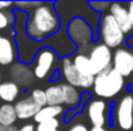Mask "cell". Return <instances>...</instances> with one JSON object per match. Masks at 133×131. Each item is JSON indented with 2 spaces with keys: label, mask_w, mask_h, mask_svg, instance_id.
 I'll return each instance as SVG.
<instances>
[{
  "label": "cell",
  "mask_w": 133,
  "mask_h": 131,
  "mask_svg": "<svg viewBox=\"0 0 133 131\" xmlns=\"http://www.w3.org/2000/svg\"><path fill=\"white\" fill-rule=\"evenodd\" d=\"M62 28L61 17L53 1H43L40 6L29 13L26 32L30 39L42 44Z\"/></svg>",
  "instance_id": "6da1fadb"
},
{
  "label": "cell",
  "mask_w": 133,
  "mask_h": 131,
  "mask_svg": "<svg viewBox=\"0 0 133 131\" xmlns=\"http://www.w3.org/2000/svg\"><path fill=\"white\" fill-rule=\"evenodd\" d=\"M14 12H16V18H17L16 25H14V31H16L14 41L17 45L18 62L31 66L35 60L38 51L43 48V45L34 41L32 39H30L27 32H26L29 13L22 12V10H17V9H14Z\"/></svg>",
  "instance_id": "7a4b0ae2"
},
{
  "label": "cell",
  "mask_w": 133,
  "mask_h": 131,
  "mask_svg": "<svg viewBox=\"0 0 133 131\" xmlns=\"http://www.w3.org/2000/svg\"><path fill=\"white\" fill-rule=\"evenodd\" d=\"M125 87V79L114 68L105 71L94 77L92 94L98 99H112L119 95Z\"/></svg>",
  "instance_id": "3957f363"
},
{
  "label": "cell",
  "mask_w": 133,
  "mask_h": 131,
  "mask_svg": "<svg viewBox=\"0 0 133 131\" xmlns=\"http://www.w3.org/2000/svg\"><path fill=\"white\" fill-rule=\"evenodd\" d=\"M98 39L110 49H119L125 43V34L115 21V18L110 14H102L98 23Z\"/></svg>",
  "instance_id": "277c9868"
},
{
  "label": "cell",
  "mask_w": 133,
  "mask_h": 131,
  "mask_svg": "<svg viewBox=\"0 0 133 131\" xmlns=\"http://www.w3.org/2000/svg\"><path fill=\"white\" fill-rule=\"evenodd\" d=\"M59 60H61V58L53 49L43 46L38 51L35 60L31 64L32 70H34L35 79L40 80V81L50 80V77L54 75V72L58 71L57 68H59Z\"/></svg>",
  "instance_id": "5b68a950"
},
{
  "label": "cell",
  "mask_w": 133,
  "mask_h": 131,
  "mask_svg": "<svg viewBox=\"0 0 133 131\" xmlns=\"http://www.w3.org/2000/svg\"><path fill=\"white\" fill-rule=\"evenodd\" d=\"M59 73L61 79L63 82L76 87V89H83V90H89L93 87L94 84V76H83L79 73V71L74 66L72 57H65L59 60Z\"/></svg>",
  "instance_id": "8992f818"
},
{
  "label": "cell",
  "mask_w": 133,
  "mask_h": 131,
  "mask_svg": "<svg viewBox=\"0 0 133 131\" xmlns=\"http://www.w3.org/2000/svg\"><path fill=\"white\" fill-rule=\"evenodd\" d=\"M66 31L71 41L78 45V48L89 46L96 41V35L92 26L84 18L75 17L66 25Z\"/></svg>",
  "instance_id": "52a82bcc"
},
{
  "label": "cell",
  "mask_w": 133,
  "mask_h": 131,
  "mask_svg": "<svg viewBox=\"0 0 133 131\" xmlns=\"http://www.w3.org/2000/svg\"><path fill=\"white\" fill-rule=\"evenodd\" d=\"M111 122L122 131L133 129V94H125L111 109Z\"/></svg>",
  "instance_id": "ba28073f"
},
{
  "label": "cell",
  "mask_w": 133,
  "mask_h": 131,
  "mask_svg": "<svg viewBox=\"0 0 133 131\" xmlns=\"http://www.w3.org/2000/svg\"><path fill=\"white\" fill-rule=\"evenodd\" d=\"M88 57L94 76L112 68L114 51H112V49H110L105 44L93 43L88 53Z\"/></svg>",
  "instance_id": "9c48e42d"
},
{
  "label": "cell",
  "mask_w": 133,
  "mask_h": 131,
  "mask_svg": "<svg viewBox=\"0 0 133 131\" xmlns=\"http://www.w3.org/2000/svg\"><path fill=\"white\" fill-rule=\"evenodd\" d=\"M84 113L87 114L89 124L96 127H105L109 122H111V111L109 103L103 99L92 98L87 104Z\"/></svg>",
  "instance_id": "30bf717a"
},
{
  "label": "cell",
  "mask_w": 133,
  "mask_h": 131,
  "mask_svg": "<svg viewBox=\"0 0 133 131\" xmlns=\"http://www.w3.org/2000/svg\"><path fill=\"white\" fill-rule=\"evenodd\" d=\"M42 45L53 49L61 59L65 57H72L78 53V45L71 41L65 26H62V28L58 34L46 39L44 43H42Z\"/></svg>",
  "instance_id": "8fae6325"
},
{
  "label": "cell",
  "mask_w": 133,
  "mask_h": 131,
  "mask_svg": "<svg viewBox=\"0 0 133 131\" xmlns=\"http://www.w3.org/2000/svg\"><path fill=\"white\" fill-rule=\"evenodd\" d=\"M112 68L124 79L133 75V50L129 48H119L114 50Z\"/></svg>",
  "instance_id": "7c38bea8"
},
{
  "label": "cell",
  "mask_w": 133,
  "mask_h": 131,
  "mask_svg": "<svg viewBox=\"0 0 133 131\" xmlns=\"http://www.w3.org/2000/svg\"><path fill=\"white\" fill-rule=\"evenodd\" d=\"M8 72H9L10 81L16 82L18 86L23 87V89L30 87L36 80L32 67L29 64H23L21 62H16L14 64H12Z\"/></svg>",
  "instance_id": "4fadbf2b"
},
{
  "label": "cell",
  "mask_w": 133,
  "mask_h": 131,
  "mask_svg": "<svg viewBox=\"0 0 133 131\" xmlns=\"http://www.w3.org/2000/svg\"><path fill=\"white\" fill-rule=\"evenodd\" d=\"M109 13L115 18V21L118 22V25L120 26V28L123 30V32L125 35H128V36L132 35L133 22L131 19V17H129V13H128L127 3H120V1L111 3Z\"/></svg>",
  "instance_id": "5bb4252c"
},
{
  "label": "cell",
  "mask_w": 133,
  "mask_h": 131,
  "mask_svg": "<svg viewBox=\"0 0 133 131\" xmlns=\"http://www.w3.org/2000/svg\"><path fill=\"white\" fill-rule=\"evenodd\" d=\"M16 62H18V53L14 39L0 34V66H12Z\"/></svg>",
  "instance_id": "9a60e30c"
},
{
  "label": "cell",
  "mask_w": 133,
  "mask_h": 131,
  "mask_svg": "<svg viewBox=\"0 0 133 131\" xmlns=\"http://www.w3.org/2000/svg\"><path fill=\"white\" fill-rule=\"evenodd\" d=\"M16 112H17V117L19 121H29V120H34L35 116L39 113V111L42 109L32 99L31 96H26L19 99L16 104H14Z\"/></svg>",
  "instance_id": "2e32d148"
},
{
  "label": "cell",
  "mask_w": 133,
  "mask_h": 131,
  "mask_svg": "<svg viewBox=\"0 0 133 131\" xmlns=\"http://www.w3.org/2000/svg\"><path fill=\"white\" fill-rule=\"evenodd\" d=\"M61 85H62L63 96H65V108L66 109H78L82 103L83 93L79 89L71 86L63 81H61Z\"/></svg>",
  "instance_id": "e0dca14e"
},
{
  "label": "cell",
  "mask_w": 133,
  "mask_h": 131,
  "mask_svg": "<svg viewBox=\"0 0 133 131\" xmlns=\"http://www.w3.org/2000/svg\"><path fill=\"white\" fill-rule=\"evenodd\" d=\"M21 94V86H18L13 81H3L0 85V100L3 103L8 104H16L18 100V96Z\"/></svg>",
  "instance_id": "ac0fdd59"
},
{
  "label": "cell",
  "mask_w": 133,
  "mask_h": 131,
  "mask_svg": "<svg viewBox=\"0 0 133 131\" xmlns=\"http://www.w3.org/2000/svg\"><path fill=\"white\" fill-rule=\"evenodd\" d=\"M65 113H66V108L62 107V105H46L39 111V113L34 118V122L39 125V124L45 122V121L58 118L59 116H62Z\"/></svg>",
  "instance_id": "d6986e66"
},
{
  "label": "cell",
  "mask_w": 133,
  "mask_h": 131,
  "mask_svg": "<svg viewBox=\"0 0 133 131\" xmlns=\"http://www.w3.org/2000/svg\"><path fill=\"white\" fill-rule=\"evenodd\" d=\"M46 99H48V105H62L65 107V96H63V90L61 81L56 84H50L45 89Z\"/></svg>",
  "instance_id": "ffe728a7"
},
{
  "label": "cell",
  "mask_w": 133,
  "mask_h": 131,
  "mask_svg": "<svg viewBox=\"0 0 133 131\" xmlns=\"http://www.w3.org/2000/svg\"><path fill=\"white\" fill-rule=\"evenodd\" d=\"M16 12L14 9L8 10H0V32H10V35L14 37V25H16Z\"/></svg>",
  "instance_id": "44dd1931"
},
{
  "label": "cell",
  "mask_w": 133,
  "mask_h": 131,
  "mask_svg": "<svg viewBox=\"0 0 133 131\" xmlns=\"http://www.w3.org/2000/svg\"><path fill=\"white\" fill-rule=\"evenodd\" d=\"M18 117L14 108V104L1 103L0 104V125L4 126H13L16 125Z\"/></svg>",
  "instance_id": "7402d4cb"
},
{
  "label": "cell",
  "mask_w": 133,
  "mask_h": 131,
  "mask_svg": "<svg viewBox=\"0 0 133 131\" xmlns=\"http://www.w3.org/2000/svg\"><path fill=\"white\" fill-rule=\"evenodd\" d=\"M72 60H74V66L75 68L79 71V73H82L83 76H94L93 71H92V66L89 62L88 54H82V53H76L75 55H72ZM96 77V76H94Z\"/></svg>",
  "instance_id": "603a6c76"
},
{
  "label": "cell",
  "mask_w": 133,
  "mask_h": 131,
  "mask_svg": "<svg viewBox=\"0 0 133 131\" xmlns=\"http://www.w3.org/2000/svg\"><path fill=\"white\" fill-rule=\"evenodd\" d=\"M30 96H31V99H32L40 108H44V107L48 105L46 94H45V90H43V89H39V87L32 89V90L30 91Z\"/></svg>",
  "instance_id": "cb8c5ba5"
},
{
  "label": "cell",
  "mask_w": 133,
  "mask_h": 131,
  "mask_svg": "<svg viewBox=\"0 0 133 131\" xmlns=\"http://www.w3.org/2000/svg\"><path fill=\"white\" fill-rule=\"evenodd\" d=\"M88 6L97 14L102 16V14L109 13L111 3L110 1H88Z\"/></svg>",
  "instance_id": "d4e9b609"
},
{
  "label": "cell",
  "mask_w": 133,
  "mask_h": 131,
  "mask_svg": "<svg viewBox=\"0 0 133 131\" xmlns=\"http://www.w3.org/2000/svg\"><path fill=\"white\" fill-rule=\"evenodd\" d=\"M42 3L43 1H14V9L30 13L38 6H40Z\"/></svg>",
  "instance_id": "484cf974"
},
{
  "label": "cell",
  "mask_w": 133,
  "mask_h": 131,
  "mask_svg": "<svg viewBox=\"0 0 133 131\" xmlns=\"http://www.w3.org/2000/svg\"><path fill=\"white\" fill-rule=\"evenodd\" d=\"M61 124L62 122L58 118H53V120H49V121H45V122L36 125V130L35 131H57L59 130Z\"/></svg>",
  "instance_id": "4316f807"
},
{
  "label": "cell",
  "mask_w": 133,
  "mask_h": 131,
  "mask_svg": "<svg viewBox=\"0 0 133 131\" xmlns=\"http://www.w3.org/2000/svg\"><path fill=\"white\" fill-rule=\"evenodd\" d=\"M66 131H89V129L83 122H75V124H71Z\"/></svg>",
  "instance_id": "83f0119b"
},
{
  "label": "cell",
  "mask_w": 133,
  "mask_h": 131,
  "mask_svg": "<svg viewBox=\"0 0 133 131\" xmlns=\"http://www.w3.org/2000/svg\"><path fill=\"white\" fill-rule=\"evenodd\" d=\"M8 9H14V3L13 1H0V10H8Z\"/></svg>",
  "instance_id": "f1b7e54d"
},
{
  "label": "cell",
  "mask_w": 133,
  "mask_h": 131,
  "mask_svg": "<svg viewBox=\"0 0 133 131\" xmlns=\"http://www.w3.org/2000/svg\"><path fill=\"white\" fill-rule=\"evenodd\" d=\"M35 130H36V126L34 124H25V125H22L19 127L18 131H35Z\"/></svg>",
  "instance_id": "f546056e"
},
{
  "label": "cell",
  "mask_w": 133,
  "mask_h": 131,
  "mask_svg": "<svg viewBox=\"0 0 133 131\" xmlns=\"http://www.w3.org/2000/svg\"><path fill=\"white\" fill-rule=\"evenodd\" d=\"M19 129L13 125V126H4V125H0V131H18Z\"/></svg>",
  "instance_id": "4dcf8cb0"
},
{
  "label": "cell",
  "mask_w": 133,
  "mask_h": 131,
  "mask_svg": "<svg viewBox=\"0 0 133 131\" xmlns=\"http://www.w3.org/2000/svg\"><path fill=\"white\" fill-rule=\"evenodd\" d=\"M127 8H128V13H129V17L133 22V1H129L127 3Z\"/></svg>",
  "instance_id": "1f68e13d"
},
{
  "label": "cell",
  "mask_w": 133,
  "mask_h": 131,
  "mask_svg": "<svg viewBox=\"0 0 133 131\" xmlns=\"http://www.w3.org/2000/svg\"><path fill=\"white\" fill-rule=\"evenodd\" d=\"M125 43H127V48H129V49L133 50V34L127 37V41H125Z\"/></svg>",
  "instance_id": "d6a6232c"
},
{
  "label": "cell",
  "mask_w": 133,
  "mask_h": 131,
  "mask_svg": "<svg viewBox=\"0 0 133 131\" xmlns=\"http://www.w3.org/2000/svg\"><path fill=\"white\" fill-rule=\"evenodd\" d=\"M89 131H109L106 127H96V126H92Z\"/></svg>",
  "instance_id": "836d02e7"
},
{
  "label": "cell",
  "mask_w": 133,
  "mask_h": 131,
  "mask_svg": "<svg viewBox=\"0 0 133 131\" xmlns=\"http://www.w3.org/2000/svg\"><path fill=\"white\" fill-rule=\"evenodd\" d=\"M3 84V76H1V72H0V85Z\"/></svg>",
  "instance_id": "e575fe53"
},
{
  "label": "cell",
  "mask_w": 133,
  "mask_h": 131,
  "mask_svg": "<svg viewBox=\"0 0 133 131\" xmlns=\"http://www.w3.org/2000/svg\"><path fill=\"white\" fill-rule=\"evenodd\" d=\"M57 131H61V130H57Z\"/></svg>",
  "instance_id": "d590c367"
}]
</instances>
